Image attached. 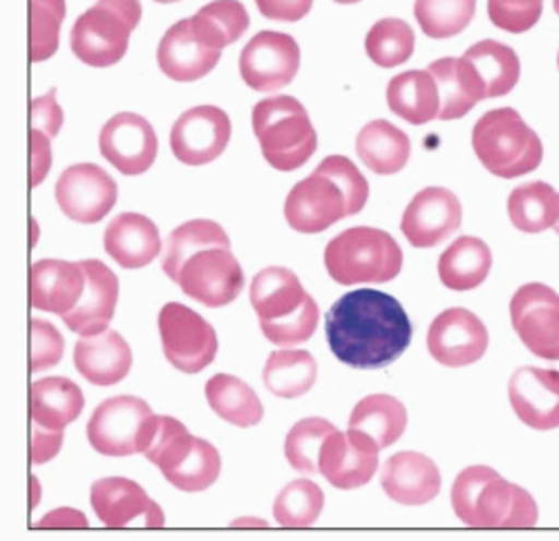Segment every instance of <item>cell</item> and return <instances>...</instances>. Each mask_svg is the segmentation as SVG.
<instances>
[{"label": "cell", "instance_id": "6da1fadb", "mask_svg": "<svg viewBox=\"0 0 559 541\" xmlns=\"http://www.w3.org/2000/svg\"><path fill=\"white\" fill-rule=\"evenodd\" d=\"M324 336L341 363L354 370H381L409 347L412 323L390 293L356 289L328 311Z\"/></svg>", "mask_w": 559, "mask_h": 541}, {"label": "cell", "instance_id": "7a4b0ae2", "mask_svg": "<svg viewBox=\"0 0 559 541\" xmlns=\"http://www.w3.org/2000/svg\"><path fill=\"white\" fill-rule=\"evenodd\" d=\"M162 268L186 296L213 309L230 304L245 287V270L230 251V240L213 219H191L177 227Z\"/></svg>", "mask_w": 559, "mask_h": 541}, {"label": "cell", "instance_id": "3957f363", "mask_svg": "<svg viewBox=\"0 0 559 541\" xmlns=\"http://www.w3.org/2000/svg\"><path fill=\"white\" fill-rule=\"evenodd\" d=\"M450 500L454 515L471 528H533L539 517L531 494L488 466L465 468Z\"/></svg>", "mask_w": 559, "mask_h": 541}, {"label": "cell", "instance_id": "277c9868", "mask_svg": "<svg viewBox=\"0 0 559 541\" xmlns=\"http://www.w3.org/2000/svg\"><path fill=\"white\" fill-rule=\"evenodd\" d=\"M251 304L262 334L273 345L292 347L307 342L318 329V304L289 268L269 266L260 270L251 282Z\"/></svg>", "mask_w": 559, "mask_h": 541}, {"label": "cell", "instance_id": "5b68a950", "mask_svg": "<svg viewBox=\"0 0 559 541\" xmlns=\"http://www.w3.org/2000/svg\"><path fill=\"white\" fill-rule=\"evenodd\" d=\"M473 148L484 168L501 179L524 177L544 159L542 140L515 108L486 112L473 128Z\"/></svg>", "mask_w": 559, "mask_h": 541}, {"label": "cell", "instance_id": "8992f818", "mask_svg": "<svg viewBox=\"0 0 559 541\" xmlns=\"http://www.w3.org/2000/svg\"><path fill=\"white\" fill-rule=\"evenodd\" d=\"M328 274L345 287L383 285L401 274L403 251L399 242L371 227H354L338 233L324 249Z\"/></svg>", "mask_w": 559, "mask_h": 541}, {"label": "cell", "instance_id": "52a82bcc", "mask_svg": "<svg viewBox=\"0 0 559 541\" xmlns=\"http://www.w3.org/2000/svg\"><path fill=\"white\" fill-rule=\"evenodd\" d=\"M264 159L275 170L302 168L318 148V134L305 106L287 95L260 101L251 115Z\"/></svg>", "mask_w": 559, "mask_h": 541}, {"label": "cell", "instance_id": "ba28073f", "mask_svg": "<svg viewBox=\"0 0 559 541\" xmlns=\"http://www.w3.org/2000/svg\"><path fill=\"white\" fill-rule=\"evenodd\" d=\"M146 459L159 468L168 483L183 492H202L211 488L222 470L217 449L189 432L173 417H159V430Z\"/></svg>", "mask_w": 559, "mask_h": 541}, {"label": "cell", "instance_id": "9c48e42d", "mask_svg": "<svg viewBox=\"0 0 559 541\" xmlns=\"http://www.w3.org/2000/svg\"><path fill=\"white\" fill-rule=\"evenodd\" d=\"M142 19L139 0H97L81 14L70 34V48L79 61L92 68H110L126 52L132 29Z\"/></svg>", "mask_w": 559, "mask_h": 541}, {"label": "cell", "instance_id": "30bf717a", "mask_svg": "<svg viewBox=\"0 0 559 541\" xmlns=\"http://www.w3.org/2000/svg\"><path fill=\"white\" fill-rule=\"evenodd\" d=\"M159 430V417L136 396L104 400L87 421V441L106 457L146 455Z\"/></svg>", "mask_w": 559, "mask_h": 541}, {"label": "cell", "instance_id": "8fae6325", "mask_svg": "<svg viewBox=\"0 0 559 541\" xmlns=\"http://www.w3.org/2000/svg\"><path fill=\"white\" fill-rule=\"evenodd\" d=\"M159 336L168 363L183 372L198 374L217 356V334L191 306L168 302L159 311Z\"/></svg>", "mask_w": 559, "mask_h": 541}, {"label": "cell", "instance_id": "7c38bea8", "mask_svg": "<svg viewBox=\"0 0 559 541\" xmlns=\"http://www.w3.org/2000/svg\"><path fill=\"white\" fill-rule=\"evenodd\" d=\"M510 321L535 356L559 360V296L550 287L539 282L520 287L510 300Z\"/></svg>", "mask_w": 559, "mask_h": 541}, {"label": "cell", "instance_id": "4fadbf2b", "mask_svg": "<svg viewBox=\"0 0 559 541\" xmlns=\"http://www.w3.org/2000/svg\"><path fill=\"white\" fill-rule=\"evenodd\" d=\"M300 68V48L283 32L255 34L240 55L242 81L255 93H273L294 81Z\"/></svg>", "mask_w": 559, "mask_h": 541}, {"label": "cell", "instance_id": "5bb4252c", "mask_svg": "<svg viewBox=\"0 0 559 541\" xmlns=\"http://www.w3.org/2000/svg\"><path fill=\"white\" fill-rule=\"evenodd\" d=\"M55 195L63 215L97 224L117 204V182L97 164H74L59 177Z\"/></svg>", "mask_w": 559, "mask_h": 541}, {"label": "cell", "instance_id": "9a60e30c", "mask_svg": "<svg viewBox=\"0 0 559 541\" xmlns=\"http://www.w3.org/2000/svg\"><path fill=\"white\" fill-rule=\"evenodd\" d=\"M287 224L298 233H322L343 217H349L343 189L332 177L313 170L311 177L298 182L285 202Z\"/></svg>", "mask_w": 559, "mask_h": 541}, {"label": "cell", "instance_id": "2e32d148", "mask_svg": "<svg viewBox=\"0 0 559 541\" xmlns=\"http://www.w3.org/2000/svg\"><path fill=\"white\" fill-rule=\"evenodd\" d=\"M230 142V119L222 108L198 106L186 110L170 130L173 155L186 166L215 161Z\"/></svg>", "mask_w": 559, "mask_h": 541}, {"label": "cell", "instance_id": "e0dca14e", "mask_svg": "<svg viewBox=\"0 0 559 541\" xmlns=\"http://www.w3.org/2000/svg\"><path fill=\"white\" fill-rule=\"evenodd\" d=\"M488 329L477 315L463 306L439 313L428 332V349L437 363L445 368H465L477 363L488 349Z\"/></svg>", "mask_w": 559, "mask_h": 541}, {"label": "cell", "instance_id": "ac0fdd59", "mask_svg": "<svg viewBox=\"0 0 559 541\" xmlns=\"http://www.w3.org/2000/svg\"><path fill=\"white\" fill-rule=\"evenodd\" d=\"M379 445L369 436L334 430L324 438L318 457L320 474L338 490H354L371 481L379 470Z\"/></svg>", "mask_w": 559, "mask_h": 541}, {"label": "cell", "instance_id": "d6986e66", "mask_svg": "<svg viewBox=\"0 0 559 541\" xmlns=\"http://www.w3.org/2000/svg\"><path fill=\"white\" fill-rule=\"evenodd\" d=\"M90 504L108 528H162L164 513L146 490L123 477L102 479L90 490Z\"/></svg>", "mask_w": 559, "mask_h": 541}, {"label": "cell", "instance_id": "ffe728a7", "mask_svg": "<svg viewBox=\"0 0 559 541\" xmlns=\"http://www.w3.org/2000/svg\"><path fill=\"white\" fill-rule=\"evenodd\" d=\"M461 202L441 187L424 189L416 193L403 213L401 231L416 249H432L448 240L461 227Z\"/></svg>", "mask_w": 559, "mask_h": 541}, {"label": "cell", "instance_id": "44dd1931", "mask_svg": "<svg viewBox=\"0 0 559 541\" xmlns=\"http://www.w3.org/2000/svg\"><path fill=\"white\" fill-rule=\"evenodd\" d=\"M157 148L153 125L134 112L112 117L99 134L102 155L128 177L146 172L157 159Z\"/></svg>", "mask_w": 559, "mask_h": 541}, {"label": "cell", "instance_id": "7402d4cb", "mask_svg": "<svg viewBox=\"0 0 559 541\" xmlns=\"http://www.w3.org/2000/svg\"><path fill=\"white\" fill-rule=\"evenodd\" d=\"M508 398L518 419L539 432L559 428V372L522 368L510 378Z\"/></svg>", "mask_w": 559, "mask_h": 541}, {"label": "cell", "instance_id": "603a6c76", "mask_svg": "<svg viewBox=\"0 0 559 541\" xmlns=\"http://www.w3.org/2000/svg\"><path fill=\"white\" fill-rule=\"evenodd\" d=\"M81 266L85 270V291L79 304L63 315V323L79 336H97L108 329L115 315L119 280L102 260H83Z\"/></svg>", "mask_w": 559, "mask_h": 541}, {"label": "cell", "instance_id": "cb8c5ba5", "mask_svg": "<svg viewBox=\"0 0 559 541\" xmlns=\"http://www.w3.org/2000/svg\"><path fill=\"white\" fill-rule=\"evenodd\" d=\"M381 483L392 502L403 506H424L439 497L441 472L426 455L399 453L385 461Z\"/></svg>", "mask_w": 559, "mask_h": 541}, {"label": "cell", "instance_id": "d4e9b609", "mask_svg": "<svg viewBox=\"0 0 559 541\" xmlns=\"http://www.w3.org/2000/svg\"><path fill=\"white\" fill-rule=\"evenodd\" d=\"M85 291V270L81 262L40 260L29 268V302L34 309L70 313Z\"/></svg>", "mask_w": 559, "mask_h": 541}, {"label": "cell", "instance_id": "484cf974", "mask_svg": "<svg viewBox=\"0 0 559 541\" xmlns=\"http://www.w3.org/2000/svg\"><path fill=\"white\" fill-rule=\"evenodd\" d=\"M222 50H211L195 36L191 19L175 23L159 40L157 63L162 72L173 81H198L213 72L219 63Z\"/></svg>", "mask_w": 559, "mask_h": 541}, {"label": "cell", "instance_id": "4316f807", "mask_svg": "<svg viewBox=\"0 0 559 541\" xmlns=\"http://www.w3.org/2000/svg\"><path fill=\"white\" fill-rule=\"evenodd\" d=\"M74 368L92 385L110 387L121 383L132 368L130 345L117 332L81 336L74 347Z\"/></svg>", "mask_w": 559, "mask_h": 541}, {"label": "cell", "instance_id": "83f0119b", "mask_svg": "<svg viewBox=\"0 0 559 541\" xmlns=\"http://www.w3.org/2000/svg\"><path fill=\"white\" fill-rule=\"evenodd\" d=\"M106 253L121 268H142L162 253V238L155 221L139 213L117 215L104 233Z\"/></svg>", "mask_w": 559, "mask_h": 541}, {"label": "cell", "instance_id": "f1b7e54d", "mask_svg": "<svg viewBox=\"0 0 559 541\" xmlns=\"http://www.w3.org/2000/svg\"><path fill=\"white\" fill-rule=\"evenodd\" d=\"M428 72L435 76L439 85V97H441L439 119L443 121L461 119L468 115L479 101L488 99L484 81L463 57L439 59L430 63Z\"/></svg>", "mask_w": 559, "mask_h": 541}, {"label": "cell", "instance_id": "f546056e", "mask_svg": "<svg viewBox=\"0 0 559 541\" xmlns=\"http://www.w3.org/2000/svg\"><path fill=\"white\" fill-rule=\"evenodd\" d=\"M85 408V396L76 383L63 376H50L29 387V419L43 428L66 430Z\"/></svg>", "mask_w": 559, "mask_h": 541}, {"label": "cell", "instance_id": "4dcf8cb0", "mask_svg": "<svg viewBox=\"0 0 559 541\" xmlns=\"http://www.w3.org/2000/svg\"><path fill=\"white\" fill-rule=\"evenodd\" d=\"M388 106L412 125H426L439 119V85L428 70L396 74L388 85Z\"/></svg>", "mask_w": 559, "mask_h": 541}, {"label": "cell", "instance_id": "1f68e13d", "mask_svg": "<svg viewBox=\"0 0 559 541\" xmlns=\"http://www.w3.org/2000/svg\"><path fill=\"white\" fill-rule=\"evenodd\" d=\"M492 253L479 238L463 236L439 257V278L452 291H471L484 285L490 274Z\"/></svg>", "mask_w": 559, "mask_h": 541}, {"label": "cell", "instance_id": "d6a6232c", "mask_svg": "<svg viewBox=\"0 0 559 541\" xmlns=\"http://www.w3.org/2000/svg\"><path fill=\"white\" fill-rule=\"evenodd\" d=\"M356 153L369 170L377 175H394L405 168L412 144L403 130L385 119H377L358 132Z\"/></svg>", "mask_w": 559, "mask_h": 541}, {"label": "cell", "instance_id": "836d02e7", "mask_svg": "<svg viewBox=\"0 0 559 541\" xmlns=\"http://www.w3.org/2000/svg\"><path fill=\"white\" fill-rule=\"evenodd\" d=\"M405 428V405L390 394H371L362 398L349 417V430L369 436L379 449L394 445L403 436Z\"/></svg>", "mask_w": 559, "mask_h": 541}, {"label": "cell", "instance_id": "e575fe53", "mask_svg": "<svg viewBox=\"0 0 559 541\" xmlns=\"http://www.w3.org/2000/svg\"><path fill=\"white\" fill-rule=\"evenodd\" d=\"M463 59L468 61L479 79L484 81L488 99H497L515 89L522 72L520 57L508 45L486 38L475 43L473 48L465 50Z\"/></svg>", "mask_w": 559, "mask_h": 541}, {"label": "cell", "instance_id": "d590c367", "mask_svg": "<svg viewBox=\"0 0 559 541\" xmlns=\"http://www.w3.org/2000/svg\"><path fill=\"white\" fill-rule=\"evenodd\" d=\"M206 400L211 410L238 428H253L262 421L264 408L258 394L238 376L217 374L206 383Z\"/></svg>", "mask_w": 559, "mask_h": 541}, {"label": "cell", "instance_id": "8d00e7d4", "mask_svg": "<svg viewBox=\"0 0 559 541\" xmlns=\"http://www.w3.org/2000/svg\"><path fill=\"white\" fill-rule=\"evenodd\" d=\"M508 215L515 229L524 233L555 229L559 221V193L546 182L522 184L508 197Z\"/></svg>", "mask_w": 559, "mask_h": 541}, {"label": "cell", "instance_id": "74e56055", "mask_svg": "<svg viewBox=\"0 0 559 541\" xmlns=\"http://www.w3.org/2000/svg\"><path fill=\"white\" fill-rule=\"evenodd\" d=\"M262 378L271 394L280 398H298L316 385L318 363L309 351L283 349L269 356Z\"/></svg>", "mask_w": 559, "mask_h": 541}, {"label": "cell", "instance_id": "f35d334b", "mask_svg": "<svg viewBox=\"0 0 559 541\" xmlns=\"http://www.w3.org/2000/svg\"><path fill=\"white\" fill-rule=\"evenodd\" d=\"M249 12L240 0H213L193 19L195 36L211 50H224L249 29Z\"/></svg>", "mask_w": 559, "mask_h": 541}, {"label": "cell", "instance_id": "ab89813d", "mask_svg": "<svg viewBox=\"0 0 559 541\" xmlns=\"http://www.w3.org/2000/svg\"><path fill=\"white\" fill-rule=\"evenodd\" d=\"M414 29L401 19H381L367 32L365 52L377 65L390 70L403 65L414 55Z\"/></svg>", "mask_w": 559, "mask_h": 541}, {"label": "cell", "instance_id": "60d3db41", "mask_svg": "<svg viewBox=\"0 0 559 541\" xmlns=\"http://www.w3.org/2000/svg\"><path fill=\"white\" fill-rule=\"evenodd\" d=\"M477 0H416L414 16L430 38L459 36L475 19Z\"/></svg>", "mask_w": 559, "mask_h": 541}, {"label": "cell", "instance_id": "b9f144b4", "mask_svg": "<svg viewBox=\"0 0 559 541\" xmlns=\"http://www.w3.org/2000/svg\"><path fill=\"white\" fill-rule=\"evenodd\" d=\"M322 506L324 494L318 483L298 479L277 494L273 504V519L283 528H309L320 517Z\"/></svg>", "mask_w": 559, "mask_h": 541}, {"label": "cell", "instance_id": "7bdbcfd3", "mask_svg": "<svg viewBox=\"0 0 559 541\" xmlns=\"http://www.w3.org/2000/svg\"><path fill=\"white\" fill-rule=\"evenodd\" d=\"M66 0H29V61H48L59 52Z\"/></svg>", "mask_w": 559, "mask_h": 541}, {"label": "cell", "instance_id": "ee69618b", "mask_svg": "<svg viewBox=\"0 0 559 541\" xmlns=\"http://www.w3.org/2000/svg\"><path fill=\"white\" fill-rule=\"evenodd\" d=\"M336 428L324 421V419H302L298 421L285 441V455L287 461L292 464L294 470L302 474H313L320 472L318 468V457H320V447Z\"/></svg>", "mask_w": 559, "mask_h": 541}, {"label": "cell", "instance_id": "f6af8a7d", "mask_svg": "<svg viewBox=\"0 0 559 541\" xmlns=\"http://www.w3.org/2000/svg\"><path fill=\"white\" fill-rule=\"evenodd\" d=\"M316 170L332 177L334 182L343 189L347 208H349V217L365 208L367 197H369V184L352 159H347L343 155H332L328 159H322Z\"/></svg>", "mask_w": 559, "mask_h": 541}, {"label": "cell", "instance_id": "bcb514c9", "mask_svg": "<svg viewBox=\"0 0 559 541\" xmlns=\"http://www.w3.org/2000/svg\"><path fill=\"white\" fill-rule=\"evenodd\" d=\"M66 340L59 329L48 321H29V372H48L63 358Z\"/></svg>", "mask_w": 559, "mask_h": 541}, {"label": "cell", "instance_id": "7dc6e473", "mask_svg": "<svg viewBox=\"0 0 559 541\" xmlns=\"http://www.w3.org/2000/svg\"><path fill=\"white\" fill-rule=\"evenodd\" d=\"M544 12V0H488V19L495 27L524 34L533 29Z\"/></svg>", "mask_w": 559, "mask_h": 541}, {"label": "cell", "instance_id": "c3c4849f", "mask_svg": "<svg viewBox=\"0 0 559 541\" xmlns=\"http://www.w3.org/2000/svg\"><path fill=\"white\" fill-rule=\"evenodd\" d=\"M63 125V110L57 104V89H50L45 97L29 104V130H40L55 140Z\"/></svg>", "mask_w": 559, "mask_h": 541}, {"label": "cell", "instance_id": "681fc988", "mask_svg": "<svg viewBox=\"0 0 559 541\" xmlns=\"http://www.w3.org/2000/svg\"><path fill=\"white\" fill-rule=\"evenodd\" d=\"M63 445V430L43 428L29 419V464L43 466L59 455Z\"/></svg>", "mask_w": 559, "mask_h": 541}, {"label": "cell", "instance_id": "f907efd6", "mask_svg": "<svg viewBox=\"0 0 559 541\" xmlns=\"http://www.w3.org/2000/svg\"><path fill=\"white\" fill-rule=\"evenodd\" d=\"M52 140L40 130H29V187L36 189L52 168Z\"/></svg>", "mask_w": 559, "mask_h": 541}, {"label": "cell", "instance_id": "816d5d0a", "mask_svg": "<svg viewBox=\"0 0 559 541\" xmlns=\"http://www.w3.org/2000/svg\"><path fill=\"white\" fill-rule=\"evenodd\" d=\"M255 5L264 19L296 23L311 12L313 0H255Z\"/></svg>", "mask_w": 559, "mask_h": 541}, {"label": "cell", "instance_id": "f5cc1de1", "mask_svg": "<svg viewBox=\"0 0 559 541\" xmlns=\"http://www.w3.org/2000/svg\"><path fill=\"white\" fill-rule=\"evenodd\" d=\"M87 519L83 513L79 510H72V508H59V510H52L45 515L36 528H87Z\"/></svg>", "mask_w": 559, "mask_h": 541}, {"label": "cell", "instance_id": "db71d44e", "mask_svg": "<svg viewBox=\"0 0 559 541\" xmlns=\"http://www.w3.org/2000/svg\"><path fill=\"white\" fill-rule=\"evenodd\" d=\"M233 528H269L266 521L262 519H253V517H245V519H236L230 524Z\"/></svg>", "mask_w": 559, "mask_h": 541}, {"label": "cell", "instance_id": "11a10c76", "mask_svg": "<svg viewBox=\"0 0 559 541\" xmlns=\"http://www.w3.org/2000/svg\"><path fill=\"white\" fill-rule=\"evenodd\" d=\"M29 481H32V504H29V508L34 510L36 508V504H38V483H36V477H29Z\"/></svg>", "mask_w": 559, "mask_h": 541}, {"label": "cell", "instance_id": "9f6ffc18", "mask_svg": "<svg viewBox=\"0 0 559 541\" xmlns=\"http://www.w3.org/2000/svg\"><path fill=\"white\" fill-rule=\"evenodd\" d=\"M334 3H341V5H354V3H360V0H334Z\"/></svg>", "mask_w": 559, "mask_h": 541}, {"label": "cell", "instance_id": "6f0895ef", "mask_svg": "<svg viewBox=\"0 0 559 541\" xmlns=\"http://www.w3.org/2000/svg\"><path fill=\"white\" fill-rule=\"evenodd\" d=\"M552 8H555V12H557V16H559V0H555Z\"/></svg>", "mask_w": 559, "mask_h": 541}, {"label": "cell", "instance_id": "680465c9", "mask_svg": "<svg viewBox=\"0 0 559 541\" xmlns=\"http://www.w3.org/2000/svg\"><path fill=\"white\" fill-rule=\"evenodd\" d=\"M157 3H177V0H157Z\"/></svg>", "mask_w": 559, "mask_h": 541}, {"label": "cell", "instance_id": "91938a15", "mask_svg": "<svg viewBox=\"0 0 559 541\" xmlns=\"http://www.w3.org/2000/svg\"><path fill=\"white\" fill-rule=\"evenodd\" d=\"M555 231H557V233H559V221H557V224H555Z\"/></svg>", "mask_w": 559, "mask_h": 541}, {"label": "cell", "instance_id": "94428289", "mask_svg": "<svg viewBox=\"0 0 559 541\" xmlns=\"http://www.w3.org/2000/svg\"><path fill=\"white\" fill-rule=\"evenodd\" d=\"M557 68H559V55H557Z\"/></svg>", "mask_w": 559, "mask_h": 541}]
</instances>
